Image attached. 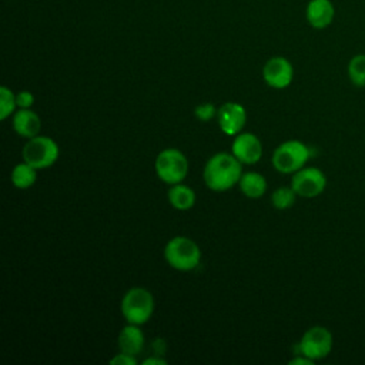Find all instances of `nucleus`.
I'll return each mask as SVG.
<instances>
[{
    "label": "nucleus",
    "mask_w": 365,
    "mask_h": 365,
    "mask_svg": "<svg viewBox=\"0 0 365 365\" xmlns=\"http://www.w3.org/2000/svg\"><path fill=\"white\" fill-rule=\"evenodd\" d=\"M242 175V163L231 153H217L204 165L205 185L217 192L227 191L238 184Z\"/></svg>",
    "instance_id": "1"
},
{
    "label": "nucleus",
    "mask_w": 365,
    "mask_h": 365,
    "mask_svg": "<svg viewBox=\"0 0 365 365\" xmlns=\"http://www.w3.org/2000/svg\"><path fill=\"white\" fill-rule=\"evenodd\" d=\"M164 258L177 271H191L200 265L201 250L194 240L177 235L165 244Z\"/></svg>",
    "instance_id": "2"
},
{
    "label": "nucleus",
    "mask_w": 365,
    "mask_h": 365,
    "mask_svg": "<svg viewBox=\"0 0 365 365\" xmlns=\"http://www.w3.org/2000/svg\"><path fill=\"white\" fill-rule=\"evenodd\" d=\"M120 308L128 324L143 325L154 312V297L143 287H133L124 294Z\"/></svg>",
    "instance_id": "3"
},
{
    "label": "nucleus",
    "mask_w": 365,
    "mask_h": 365,
    "mask_svg": "<svg viewBox=\"0 0 365 365\" xmlns=\"http://www.w3.org/2000/svg\"><path fill=\"white\" fill-rule=\"evenodd\" d=\"M311 157V150L299 140H287L272 153V165L281 174H294L305 167Z\"/></svg>",
    "instance_id": "4"
},
{
    "label": "nucleus",
    "mask_w": 365,
    "mask_h": 365,
    "mask_svg": "<svg viewBox=\"0 0 365 365\" xmlns=\"http://www.w3.org/2000/svg\"><path fill=\"white\" fill-rule=\"evenodd\" d=\"M157 177L168 185L182 182L188 174V160L178 148H164L154 161Z\"/></svg>",
    "instance_id": "5"
},
{
    "label": "nucleus",
    "mask_w": 365,
    "mask_h": 365,
    "mask_svg": "<svg viewBox=\"0 0 365 365\" xmlns=\"http://www.w3.org/2000/svg\"><path fill=\"white\" fill-rule=\"evenodd\" d=\"M332 345L331 331L322 325H314L302 334L297 344V354H302L315 362L327 358L332 351Z\"/></svg>",
    "instance_id": "6"
},
{
    "label": "nucleus",
    "mask_w": 365,
    "mask_h": 365,
    "mask_svg": "<svg viewBox=\"0 0 365 365\" xmlns=\"http://www.w3.org/2000/svg\"><path fill=\"white\" fill-rule=\"evenodd\" d=\"M23 161L29 163L37 170L51 167L60 155L58 144L46 135H36L29 138L21 151Z\"/></svg>",
    "instance_id": "7"
},
{
    "label": "nucleus",
    "mask_w": 365,
    "mask_h": 365,
    "mask_svg": "<svg viewBox=\"0 0 365 365\" xmlns=\"http://www.w3.org/2000/svg\"><path fill=\"white\" fill-rule=\"evenodd\" d=\"M291 187L298 197L315 198L324 192L327 177L318 167H302L292 174Z\"/></svg>",
    "instance_id": "8"
},
{
    "label": "nucleus",
    "mask_w": 365,
    "mask_h": 365,
    "mask_svg": "<svg viewBox=\"0 0 365 365\" xmlns=\"http://www.w3.org/2000/svg\"><path fill=\"white\" fill-rule=\"evenodd\" d=\"M247 121V111L244 106L235 101H227L218 107L217 123L220 130L230 137L240 134Z\"/></svg>",
    "instance_id": "9"
},
{
    "label": "nucleus",
    "mask_w": 365,
    "mask_h": 365,
    "mask_svg": "<svg viewBox=\"0 0 365 365\" xmlns=\"http://www.w3.org/2000/svg\"><path fill=\"white\" fill-rule=\"evenodd\" d=\"M264 81L272 88H285L292 83L294 67L291 61L285 57L275 56L271 57L262 67Z\"/></svg>",
    "instance_id": "10"
},
{
    "label": "nucleus",
    "mask_w": 365,
    "mask_h": 365,
    "mask_svg": "<svg viewBox=\"0 0 365 365\" xmlns=\"http://www.w3.org/2000/svg\"><path fill=\"white\" fill-rule=\"evenodd\" d=\"M231 153L242 163V164H255L262 157V143L252 133H240L234 135L231 144Z\"/></svg>",
    "instance_id": "11"
},
{
    "label": "nucleus",
    "mask_w": 365,
    "mask_h": 365,
    "mask_svg": "<svg viewBox=\"0 0 365 365\" xmlns=\"http://www.w3.org/2000/svg\"><path fill=\"white\" fill-rule=\"evenodd\" d=\"M305 17L311 27L322 30L334 21L335 7L331 0H309L305 9Z\"/></svg>",
    "instance_id": "12"
},
{
    "label": "nucleus",
    "mask_w": 365,
    "mask_h": 365,
    "mask_svg": "<svg viewBox=\"0 0 365 365\" xmlns=\"http://www.w3.org/2000/svg\"><path fill=\"white\" fill-rule=\"evenodd\" d=\"M117 342H118L120 352H125V354L137 356L144 349L145 338H144L143 331L140 329V325L128 324L120 331Z\"/></svg>",
    "instance_id": "13"
},
{
    "label": "nucleus",
    "mask_w": 365,
    "mask_h": 365,
    "mask_svg": "<svg viewBox=\"0 0 365 365\" xmlns=\"http://www.w3.org/2000/svg\"><path fill=\"white\" fill-rule=\"evenodd\" d=\"M13 128L23 138H33L38 135L41 128L40 117L30 108H19L13 114Z\"/></svg>",
    "instance_id": "14"
},
{
    "label": "nucleus",
    "mask_w": 365,
    "mask_h": 365,
    "mask_svg": "<svg viewBox=\"0 0 365 365\" xmlns=\"http://www.w3.org/2000/svg\"><path fill=\"white\" fill-rule=\"evenodd\" d=\"M167 198H168V202L171 204V207L178 211L191 210L195 204L194 190L182 182L173 184L167 192Z\"/></svg>",
    "instance_id": "15"
},
{
    "label": "nucleus",
    "mask_w": 365,
    "mask_h": 365,
    "mask_svg": "<svg viewBox=\"0 0 365 365\" xmlns=\"http://www.w3.org/2000/svg\"><path fill=\"white\" fill-rule=\"evenodd\" d=\"M238 184H240L241 192L248 198H259L267 191L265 177L259 173H255V171L242 173Z\"/></svg>",
    "instance_id": "16"
},
{
    "label": "nucleus",
    "mask_w": 365,
    "mask_h": 365,
    "mask_svg": "<svg viewBox=\"0 0 365 365\" xmlns=\"http://www.w3.org/2000/svg\"><path fill=\"white\" fill-rule=\"evenodd\" d=\"M37 180V168L30 165L29 163L23 161L11 170V182L16 188L27 190L34 185Z\"/></svg>",
    "instance_id": "17"
},
{
    "label": "nucleus",
    "mask_w": 365,
    "mask_h": 365,
    "mask_svg": "<svg viewBox=\"0 0 365 365\" xmlns=\"http://www.w3.org/2000/svg\"><path fill=\"white\" fill-rule=\"evenodd\" d=\"M348 77L356 87H365V54L359 53L351 57L348 67Z\"/></svg>",
    "instance_id": "18"
},
{
    "label": "nucleus",
    "mask_w": 365,
    "mask_h": 365,
    "mask_svg": "<svg viewBox=\"0 0 365 365\" xmlns=\"http://www.w3.org/2000/svg\"><path fill=\"white\" fill-rule=\"evenodd\" d=\"M297 192L292 187H279L271 195V202L277 210H288L297 200Z\"/></svg>",
    "instance_id": "19"
},
{
    "label": "nucleus",
    "mask_w": 365,
    "mask_h": 365,
    "mask_svg": "<svg viewBox=\"0 0 365 365\" xmlns=\"http://www.w3.org/2000/svg\"><path fill=\"white\" fill-rule=\"evenodd\" d=\"M17 107L16 104V94L6 86L0 87V120L9 118L14 108Z\"/></svg>",
    "instance_id": "20"
},
{
    "label": "nucleus",
    "mask_w": 365,
    "mask_h": 365,
    "mask_svg": "<svg viewBox=\"0 0 365 365\" xmlns=\"http://www.w3.org/2000/svg\"><path fill=\"white\" fill-rule=\"evenodd\" d=\"M217 111L218 108L212 103H202L194 108V115L200 121H210L214 117H217Z\"/></svg>",
    "instance_id": "21"
},
{
    "label": "nucleus",
    "mask_w": 365,
    "mask_h": 365,
    "mask_svg": "<svg viewBox=\"0 0 365 365\" xmlns=\"http://www.w3.org/2000/svg\"><path fill=\"white\" fill-rule=\"evenodd\" d=\"M16 104L19 108H30L34 104V96L27 90L19 91L16 94Z\"/></svg>",
    "instance_id": "22"
},
{
    "label": "nucleus",
    "mask_w": 365,
    "mask_h": 365,
    "mask_svg": "<svg viewBox=\"0 0 365 365\" xmlns=\"http://www.w3.org/2000/svg\"><path fill=\"white\" fill-rule=\"evenodd\" d=\"M110 364H115V365H135L137 364V358L134 355L125 354V352H120L115 356H113L110 359Z\"/></svg>",
    "instance_id": "23"
},
{
    "label": "nucleus",
    "mask_w": 365,
    "mask_h": 365,
    "mask_svg": "<svg viewBox=\"0 0 365 365\" xmlns=\"http://www.w3.org/2000/svg\"><path fill=\"white\" fill-rule=\"evenodd\" d=\"M314 361L309 359L308 356L302 355V354H297L291 361H289V365H312Z\"/></svg>",
    "instance_id": "24"
},
{
    "label": "nucleus",
    "mask_w": 365,
    "mask_h": 365,
    "mask_svg": "<svg viewBox=\"0 0 365 365\" xmlns=\"http://www.w3.org/2000/svg\"><path fill=\"white\" fill-rule=\"evenodd\" d=\"M151 348L154 349V355H161L165 351V344L163 339H154Z\"/></svg>",
    "instance_id": "25"
},
{
    "label": "nucleus",
    "mask_w": 365,
    "mask_h": 365,
    "mask_svg": "<svg viewBox=\"0 0 365 365\" xmlns=\"http://www.w3.org/2000/svg\"><path fill=\"white\" fill-rule=\"evenodd\" d=\"M165 364H167V361L160 358V355H154V356H150L143 361V365H165Z\"/></svg>",
    "instance_id": "26"
}]
</instances>
